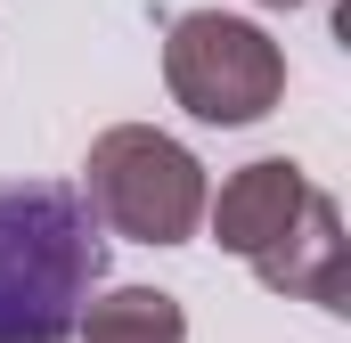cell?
<instances>
[{"label":"cell","mask_w":351,"mask_h":343,"mask_svg":"<svg viewBox=\"0 0 351 343\" xmlns=\"http://www.w3.org/2000/svg\"><path fill=\"white\" fill-rule=\"evenodd\" d=\"M106 278V237L58 180H0V343H66Z\"/></svg>","instance_id":"1"},{"label":"cell","mask_w":351,"mask_h":343,"mask_svg":"<svg viewBox=\"0 0 351 343\" xmlns=\"http://www.w3.org/2000/svg\"><path fill=\"white\" fill-rule=\"evenodd\" d=\"M82 204L98 229L131 237V246H188L213 188H204V164L180 147L172 131L156 123H114L98 131L82 156Z\"/></svg>","instance_id":"2"},{"label":"cell","mask_w":351,"mask_h":343,"mask_svg":"<svg viewBox=\"0 0 351 343\" xmlns=\"http://www.w3.org/2000/svg\"><path fill=\"white\" fill-rule=\"evenodd\" d=\"M164 82L196 123H262L286 98V49L245 16L188 8L164 25Z\"/></svg>","instance_id":"3"},{"label":"cell","mask_w":351,"mask_h":343,"mask_svg":"<svg viewBox=\"0 0 351 343\" xmlns=\"http://www.w3.org/2000/svg\"><path fill=\"white\" fill-rule=\"evenodd\" d=\"M254 278L269 294H294V303H319V311H351V237H343V213H335L327 188H311V204L254 261Z\"/></svg>","instance_id":"4"},{"label":"cell","mask_w":351,"mask_h":343,"mask_svg":"<svg viewBox=\"0 0 351 343\" xmlns=\"http://www.w3.org/2000/svg\"><path fill=\"white\" fill-rule=\"evenodd\" d=\"M311 204V172L294 164V156H262V164L229 172L221 180V196L204 204L213 213V237H221V254H245L262 261L286 229H294V213Z\"/></svg>","instance_id":"5"},{"label":"cell","mask_w":351,"mask_h":343,"mask_svg":"<svg viewBox=\"0 0 351 343\" xmlns=\"http://www.w3.org/2000/svg\"><path fill=\"white\" fill-rule=\"evenodd\" d=\"M74 343H188V311L164 286H106L82 303Z\"/></svg>","instance_id":"6"},{"label":"cell","mask_w":351,"mask_h":343,"mask_svg":"<svg viewBox=\"0 0 351 343\" xmlns=\"http://www.w3.org/2000/svg\"><path fill=\"white\" fill-rule=\"evenodd\" d=\"M262 8H302V0H262Z\"/></svg>","instance_id":"7"}]
</instances>
